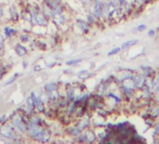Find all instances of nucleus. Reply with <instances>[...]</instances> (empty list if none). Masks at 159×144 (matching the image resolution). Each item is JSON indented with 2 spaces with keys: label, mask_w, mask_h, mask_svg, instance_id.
<instances>
[{
  "label": "nucleus",
  "mask_w": 159,
  "mask_h": 144,
  "mask_svg": "<svg viewBox=\"0 0 159 144\" xmlns=\"http://www.w3.org/2000/svg\"><path fill=\"white\" fill-rule=\"evenodd\" d=\"M82 61V59H76V60H69V61H66V64L67 65H77L79 64L80 62Z\"/></svg>",
  "instance_id": "nucleus-15"
},
{
  "label": "nucleus",
  "mask_w": 159,
  "mask_h": 144,
  "mask_svg": "<svg viewBox=\"0 0 159 144\" xmlns=\"http://www.w3.org/2000/svg\"><path fill=\"white\" fill-rule=\"evenodd\" d=\"M54 1H61V0H54Z\"/></svg>",
  "instance_id": "nucleus-29"
},
{
  "label": "nucleus",
  "mask_w": 159,
  "mask_h": 144,
  "mask_svg": "<svg viewBox=\"0 0 159 144\" xmlns=\"http://www.w3.org/2000/svg\"><path fill=\"white\" fill-rule=\"evenodd\" d=\"M36 44H37V47H38L39 49H40V50H47L48 45H47V43L45 42V40H38V41L36 42Z\"/></svg>",
  "instance_id": "nucleus-13"
},
{
  "label": "nucleus",
  "mask_w": 159,
  "mask_h": 144,
  "mask_svg": "<svg viewBox=\"0 0 159 144\" xmlns=\"http://www.w3.org/2000/svg\"><path fill=\"white\" fill-rule=\"evenodd\" d=\"M77 23H78L77 25L79 26V28L81 29L83 32H87L88 31V25L85 22H84V21H78Z\"/></svg>",
  "instance_id": "nucleus-11"
},
{
  "label": "nucleus",
  "mask_w": 159,
  "mask_h": 144,
  "mask_svg": "<svg viewBox=\"0 0 159 144\" xmlns=\"http://www.w3.org/2000/svg\"><path fill=\"white\" fill-rule=\"evenodd\" d=\"M103 12V7H102V2L100 0H96L94 4V10H93V14L96 17H100Z\"/></svg>",
  "instance_id": "nucleus-5"
},
{
  "label": "nucleus",
  "mask_w": 159,
  "mask_h": 144,
  "mask_svg": "<svg viewBox=\"0 0 159 144\" xmlns=\"http://www.w3.org/2000/svg\"><path fill=\"white\" fill-rule=\"evenodd\" d=\"M67 130H66V133L69 135V136H71V137H78V136H80L82 134V132H83V130L80 128L79 126H77V125H74V126H71V127H68V128H66Z\"/></svg>",
  "instance_id": "nucleus-8"
},
{
  "label": "nucleus",
  "mask_w": 159,
  "mask_h": 144,
  "mask_svg": "<svg viewBox=\"0 0 159 144\" xmlns=\"http://www.w3.org/2000/svg\"><path fill=\"white\" fill-rule=\"evenodd\" d=\"M156 86H157V90H158V92H159V77H158V81H157V84H156Z\"/></svg>",
  "instance_id": "nucleus-25"
},
{
  "label": "nucleus",
  "mask_w": 159,
  "mask_h": 144,
  "mask_svg": "<svg viewBox=\"0 0 159 144\" xmlns=\"http://www.w3.org/2000/svg\"><path fill=\"white\" fill-rule=\"evenodd\" d=\"M141 1H142V0H136V2H138V3L139 2H141Z\"/></svg>",
  "instance_id": "nucleus-27"
},
{
  "label": "nucleus",
  "mask_w": 159,
  "mask_h": 144,
  "mask_svg": "<svg viewBox=\"0 0 159 144\" xmlns=\"http://www.w3.org/2000/svg\"><path fill=\"white\" fill-rule=\"evenodd\" d=\"M8 13L10 16V19L13 23H18L21 20V14L19 11V7L15 3H11L8 8Z\"/></svg>",
  "instance_id": "nucleus-3"
},
{
  "label": "nucleus",
  "mask_w": 159,
  "mask_h": 144,
  "mask_svg": "<svg viewBox=\"0 0 159 144\" xmlns=\"http://www.w3.org/2000/svg\"><path fill=\"white\" fill-rule=\"evenodd\" d=\"M26 65H27V63H26V61H25V63H24V67L25 68V67H26Z\"/></svg>",
  "instance_id": "nucleus-26"
},
{
  "label": "nucleus",
  "mask_w": 159,
  "mask_h": 144,
  "mask_svg": "<svg viewBox=\"0 0 159 144\" xmlns=\"http://www.w3.org/2000/svg\"><path fill=\"white\" fill-rule=\"evenodd\" d=\"M120 48H115V49H113L111 52H109V55H113V54H115V53H117V52H120Z\"/></svg>",
  "instance_id": "nucleus-19"
},
{
  "label": "nucleus",
  "mask_w": 159,
  "mask_h": 144,
  "mask_svg": "<svg viewBox=\"0 0 159 144\" xmlns=\"http://www.w3.org/2000/svg\"><path fill=\"white\" fill-rule=\"evenodd\" d=\"M35 1H37V2H38V1H42V0H35Z\"/></svg>",
  "instance_id": "nucleus-28"
},
{
  "label": "nucleus",
  "mask_w": 159,
  "mask_h": 144,
  "mask_svg": "<svg viewBox=\"0 0 159 144\" xmlns=\"http://www.w3.org/2000/svg\"><path fill=\"white\" fill-rule=\"evenodd\" d=\"M11 0H0V5H2V6H6L8 4L11 3Z\"/></svg>",
  "instance_id": "nucleus-18"
},
{
  "label": "nucleus",
  "mask_w": 159,
  "mask_h": 144,
  "mask_svg": "<svg viewBox=\"0 0 159 144\" xmlns=\"http://www.w3.org/2000/svg\"><path fill=\"white\" fill-rule=\"evenodd\" d=\"M137 42H138V40H136V39H134V40H129V41H126V42H125V43L122 45V48H123V49H125V48L131 47V46L135 45Z\"/></svg>",
  "instance_id": "nucleus-14"
},
{
  "label": "nucleus",
  "mask_w": 159,
  "mask_h": 144,
  "mask_svg": "<svg viewBox=\"0 0 159 144\" xmlns=\"http://www.w3.org/2000/svg\"><path fill=\"white\" fill-rule=\"evenodd\" d=\"M88 124H89V117H84V118H82L81 119V121H79L78 122V124H76L77 126H79L80 128H81L83 131L88 126Z\"/></svg>",
  "instance_id": "nucleus-10"
},
{
  "label": "nucleus",
  "mask_w": 159,
  "mask_h": 144,
  "mask_svg": "<svg viewBox=\"0 0 159 144\" xmlns=\"http://www.w3.org/2000/svg\"><path fill=\"white\" fill-rule=\"evenodd\" d=\"M158 142H159V141H158Z\"/></svg>",
  "instance_id": "nucleus-30"
},
{
  "label": "nucleus",
  "mask_w": 159,
  "mask_h": 144,
  "mask_svg": "<svg viewBox=\"0 0 159 144\" xmlns=\"http://www.w3.org/2000/svg\"><path fill=\"white\" fill-rule=\"evenodd\" d=\"M84 137H85V140H87V141H93L95 138H96V136H95V134H94V132H92V131H86L84 134Z\"/></svg>",
  "instance_id": "nucleus-12"
},
{
  "label": "nucleus",
  "mask_w": 159,
  "mask_h": 144,
  "mask_svg": "<svg viewBox=\"0 0 159 144\" xmlns=\"http://www.w3.org/2000/svg\"><path fill=\"white\" fill-rule=\"evenodd\" d=\"M59 89H60V85L56 83H47L43 86V90L47 94L54 92V91H58Z\"/></svg>",
  "instance_id": "nucleus-7"
},
{
  "label": "nucleus",
  "mask_w": 159,
  "mask_h": 144,
  "mask_svg": "<svg viewBox=\"0 0 159 144\" xmlns=\"http://www.w3.org/2000/svg\"><path fill=\"white\" fill-rule=\"evenodd\" d=\"M5 10H4V6L0 5V21H2L4 18H5Z\"/></svg>",
  "instance_id": "nucleus-17"
},
{
  "label": "nucleus",
  "mask_w": 159,
  "mask_h": 144,
  "mask_svg": "<svg viewBox=\"0 0 159 144\" xmlns=\"http://www.w3.org/2000/svg\"><path fill=\"white\" fill-rule=\"evenodd\" d=\"M18 75H19L18 73H17V74H15V75H14L12 78H11V79H10V80H9V81H8V82L5 83V85H11V83H14V82L17 80V78H18Z\"/></svg>",
  "instance_id": "nucleus-16"
},
{
  "label": "nucleus",
  "mask_w": 159,
  "mask_h": 144,
  "mask_svg": "<svg viewBox=\"0 0 159 144\" xmlns=\"http://www.w3.org/2000/svg\"><path fill=\"white\" fill-rule=\"evenodd\" d=\"M32 38H31V34L30 32H23L20 34L19 36V40L21 43L25 44V43H29L31 41Z\"/></svg>",
  "instance_id": "nucleus-9"
},
{
  "label": "nucleus",
  "mask_w": 159,
  "mask_h": 144,
  "mask_svg": "<svg viewBox=\"0 0 159 144\" xmlns=\"http://www.w3.org/2000/svg\"><path fill=\"white\" fill-rule=\"evenodd\" d=\"M14 51H15L16 54L19 57H25L27 54V52H28V50L26 49V47L23 43H21V42L17 43L14 46Z\"/></svg>",
  "instance_id": "nucleus-4"
},
{
  "label": "nucleus",
  "mask_w": 159,
  "mask_h": 144,
  "mask_svg": "<svg viewBox=\"0 0 159 144\" xmlns=\"http://www.w3.org/2000/svg\"><path fill=\"white\" fill-rule=\"evenodd\" d=\"M30 97H32L33 101H34V105H35V110L37 112L43 114L44 111L46 110L47 107H46V103L41 99V97H39V95L36 94L35 92H31L30 93Z\"/></svg>",
  "instance_id": "nucleus-2"
},
{
  "label": "nucleus",
  "mask_w": 159,
  "mask_h": 144,
  "mask_svg": "<svg viewBox=\"0 0 159 144\" xmlns=\"http://www.w3.org/2000/svg\"><path fill=\"white\" fill-rule=\"evenodd\" d=\"M41 69H42V68H41V66H40L39 65L34 66V71H40Z\"/></svg>",
  "instance_id": "nucleus-20"
},
{
  "label": "nucleus",
  "mask_w": 159,
  "mask_h": 144,
  "mask_svg": "<svg viewBox=\"0 0 159 144\" xmlns=\"http://www.w3.org/2000/svg\"><path fill=\"white\" fill-rule=\"evenodd\" d=\"M19 134L21 133H19L8 121L4 122L0 125V137L17 141V137H21L18 136Z\"/></svg>",
  "instance_id": "nucleus-1"
},
{
  "label": "nucleus",
  "mask_w": 159,
  "mask_h": 144,
  "mask_svg": "<svg viewBox=\"0 0 159 144\" xmlns=\"http://www.w3.org/2000/svg\"><path fill=\"white\" fill-rule=\"evenodd\" d=\"M145 28H146V25H139V26L138 27L139 31H141V30H143V29H145Z\"/></svg>",
  "instance_id": "nucleus-22"
},
{
  "label": "nucleus",
  "mask_w": 159,
  "mask_h": 144,
  "mask_svg": "<svg viewBox=\"0 0 159 144\" xmlns=\"http://www.w3.org/2000/svg\"><path fill=\"white\" fill-rule=\"evenodd\" d=\"M17 32H18V31H17L15 28H13V27H11V26H10V25H7V26L4 28V35H5V38H9V39L14 38V37L17 35Z\"/></svg>",
  "instance_id": "nucleus-6"
},
{
  "label": "nucleus",
  "mask_w": 159,
  "mask_h": 144,
  "mask_svg": "<svg viewBox=\"0 0 159 144\" xmlns=\"http://www.w3.org/2000/svg\"><path fill=\"white\" fill-rule=\"evenodd\" d=\"M153 34H154V31H153V30H150L149 33H148L149 36H152V35H153Z\"/></svg>",
  "instance_id": "nucleus-24"
},
{
  "label": "nucleus",
  "mask_w": 159,
  "mask_h": 144,
  "mask_svg": "<svg viewBox=\"0 0 159 144\" xmlns=\"http://www.w3.org/2000/svg\"><path fill=\"white\" fill-rule=\"evenodd\" d=\"M81 1L83 2V3H84V4H87V3H89L91 0H81Z\"/></svg>",
  "instance_id": "nucleus-23"
},
{
  "label": "nucleus",
  "mask_w": 159,
  "mask_h": 144,
  "mask_svg": "<svg viewBox=\"0 0 159 144\" xmlns=\"http://www.w3.org/2000/svg\"><path fill=\"white\" fill-rule=\"evenodd\" d=\"M6 119H7L6 115H3V116H2L1 118H0V124H3L4 122H6V121H7Z\"/></svg>",
  "instance_id": "nucleus-21"
}]
</instances>
